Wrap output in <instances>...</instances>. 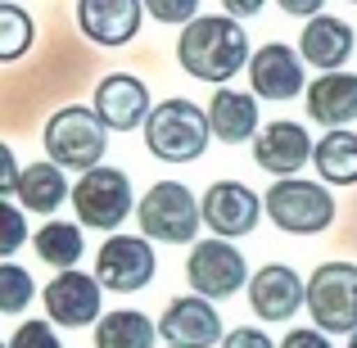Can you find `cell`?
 <instances>
[{
    "label": "cell",
    "instance_id": "cell-18",
    "mask_svg": "<svg viewBox=\"0 0 357 348\" xmlns=\"http://www.w3.org/2000/svg\"><path fill=\"white\" fill-rule=\"evenodd\" d=\"M353 45H357V32L344 23V18H335V14L307 18L303 36H298V54H303V63H312L317 73L344 68V63L353 59Z\"/></svg>",
    "mask_w": 357,
    "mask_h": 348
},
{
    "label": "cell",
    "instance_id": "cell-13",
    "mask_svg": "<svg viewBox=\"0 0 357 348\" xmlns=\"http://www.w3.org/2000/svg\"><path fill=\"white\" fill-rule=\"evenodd\" d=\"M199 213H204V227L222 240H240V235L258 231L262 222V199L249 190L244 181H213L199 199Z\"/></svg>",
    "mask_w": 357,
    "mask_h": 348
},
{
    "label": "cell",
    "instance_id": "cell-11",
    "mask_svg": "<svg viewBox=\"0 0 357 348\" xmlns=\"http://www.w3.org/2000/svg\"><path fill=\"white\" fill-rule=\"evenodd\" d=\"M244 294H249V308L258 321L280 326V321H294L298 308L307 303V280L285 262H267V267H258L249 276Z\"/></svg>",
    "mask_w": 357,
    "mask_h": 348
},
{
    "label": "cell",
    "instance_id": "cell-27",
    "mask_svg": "<svg viewBox=\"0 0 357 348\" xmlns=\"http://www.w3.org/2000/svg\"><path fill=\"white\" fill-rule=\"evenodd\" d=\"M23 244H27V213L18 209V204L0 199V258L18 253Z\"/></svg>",
    "mask_w": 357,
    "mask_h": 348
},
{
    "label": "cell",
    "instance_id": "cell-24",
    "mask_svg": "<svg viewBox=\"0 0 357 348\" xmlns=\"http://www.w3.org/2000/svg\"><path fill=\"white\" fill-rule=\"evenodd\" d=\"M32 249H36V258L50 262L54 271H68V267H77L86 240H82L77 222H45V227L32 235Z\"/></svg>",
    "mask_w": 357,
    "mask_h": 348
},
{
    "label": "cell",
    "instance_id": "cell-21",
    "mask_svg": "<svg viewBox=\"0 0 357 348\" xmlns=\"http://www.w3.org/2000/svg\"><path fill=\"white\" fill-rule=\"evenodd\" d=\"M14 195H18V209H23V213H41V218H50V213L73 195V186H68V176H63V167L54 163V158H36V163L23 167Z\"/></svg>",
    "mask_w": 357,
    "mask_h": 348
},
{
    "label": "cell",
    "instance_id": "cell-34",
    "mask_svg": "<svg viewBox=\"0 0 357 348\" xmlns=\"http://www.w3.org/2000/svg\"><path fill=\"white\" fill-rule=\"evenodd\" d=\"M262 5H267V0H222V14H231V18H253V14H262Z\"/></svg>",
    "mask_w": 357,
    "mask_h": 348
},
{
    "label": "cell",
    "instance_id": "cell-38",
    "mask_svg": "<svg viewBox=\"0 0 357 348\" xmlns=\"http://www.w3.org/2000/svg\"><path fill=\"white\" fill-rule=\"evenodd\" d=\"M353 5H357V0H353Z\"/></svg>",
    "mask_w": 357,
    "mask_h": 348
},
{
    "label": "cell",
    "instance_id": "cell-20",
    "mask_svg": "<svg viewBox=\"0 0 357 348\" xmlns=\"http://www.w3.org/2000/svg\"><path fill=\"white\" fill-rule=\"evenodd\" d=\"M208 127L222 145H244L258 136V96L236 86H218L208 100Z\"/></svg>",
    "mask_w": 357,
    "mask_h": 348
},
{
    "label": "cell",
    "instance_id": "cell-32",
    "mask_svg": "<svg viewBox=\"0 0 357 348\" xmlns=\"http://www.w3.org/2000/svg\"><path fill=\"white\" fill-rule=\"evenodd\" d=\"M18 176H23V167H18V158H14V149L0 140V199H9V195L18 190Z\"/></svg>",
    "mask_w": 357,
    "mask_h": 348
},
{
    "label": "cell",
    "instance_id": "cell-15",
    "mask_svg": "<svg viewBox=\"0 0 357 348\" xmlns=\"http://www.w3.org/2000/svg\"><path fill=\"white\" fill-rule=\"evenodd\" d=\"M312 145L317 140L307 136L303 122H289V118H276L267 127H258L253 136V163L271 176H298V167L312 163Z\"/></svg>",
    "mask_w": 357,
    "mask_h": 348
},
{
    "label": "cell",
    "instance_id": "cell-1",
    "mask_svg": "<svg viewBox=\"0 0 357 348\" xmlns=\"http://www.w3.org/2000/svg\"><path fill=\"white\" fill-rule=\"evenodd\" d=\"M249 32L231 14H199L176 36V63L213 86H227L236 73L249 68Z\"/></svg>",
    "mask_w": 357,
    "mask_h": 348
},
{
    "label": "cell",
    "instance_id": "cell-30",
    "mask_svg": "<svg viewBox=\"0 0 357 348\" xmlns=\"http://www.w3.org/2000/svg\"><path fill=\"white\" fill-rule=\"evenodd\" d=\"M222 348H276V344L262 326H236V331L222 335Z\"/></svg>",
    "mask_w": 357,
    "mask_h": 348
},
{
    "label": "cell",
    "instance_id": "cell-3",
    "mask_svg": "<svg viewBox=\"0 0 357 348\" xmlns=\"http://www.w3.org/2000/svg\"><path fill=\"white\" fill-rule=\"evenodd\" d=\"M41 140H45V154H50L63 172H91V167L105 163L109 127L100 122L96 109L68 105V109H54V114H50Z\"/></svg>",
    "mask_w": 357,
    "mask_h": 348
},
{
    "label": "cell",
    "instance_id": "cell-28",
    "mask_svg": "<svg viewBox=\"0 0 357 348\" xmlns=\"http://www.w3.org/2000/svg\"><path fill=\"white\" fill-rule=\"evenodd\" d=\"M9 348H63L54 321H23L14 335H9Z\"/></svg>",
    "mask_w": 357,
    "mask_h": 348
},
{
    "label": "cell",
    "instance_id": "cell-31",
    "mask_svg": "<svg viewBox=\"0 0 357 348\" xmlns=\"http://www.w3.org/2000/svg\"><path fill=\"white\" fill-rule=\"evenodd\" d=\"M276 348H335V344H331V335L317 331V326H294Z\"/></svg>",
    "mask_w": 357,
    "mask_h": 348
},
{
    "label": "cell",
    "instance_id": "cell-14",
    "mask_svg": "<svg viewBox=\"0 0 357 348\" xmlns=\"http://www.w3.org/2000/svg\"><path fill=\"white\" fill-rule=\"evenodd\" d=\"M249 86L258 100H294L307 91L303 77V54H294V45L285 41H267L249 54Z\"/></svg>",
    "mask_w": 357,
    "mask_h": 348
},
{
    "label": "cell",
    "instance_id": "cell-19",
    "mask_svg": "<svg viewBox=\"0 0 357 348\" xmlns=\"http://www.w3.org/2000/svg\"><path fill=\"white\" fill-rule=\"evenodd\" d=\"M307 118L331 127H353L357 122V73H321L317 82H307Z\"/></svg>",
    "mask_w": 357,
    "mask_h": 348
},
{
    "label": "cell",
    "instance_id": "cell-25",
    "mask_svg": "<svg viewBox=\"0 0 357 348\" xmlns=\"http://www.w3.org/2000/svg\"><path fill=\"white\" fill-rule=\"evenodd\" d=\"M32 41H36V18L18 0H5L0 5V63L23 59L32 50Z\"/></svg>",
    "mask_w": 357,
    "mask_h": 348
},
{
    "label": "cell",
    "instance_id": "cell-23",
    "mask_svg": "<svg viewBox=\"0 0 357 348\" xmlns=\"http://www.w3.org/2000/svg\"><path fill=\"white\" fill-rule=\"evenodd\" d=\"M158 344V321H149L136 308H118L96 321V348H154Z\"/></svg>",
    "mask_w": 357,
    "mask_h": 348
},
{
    "label": "cell",
    "instance_id": "cell-2",
    "mask_svg": "<svg viewBox=\"0 0 357 348\" xmlns=\"http://www.w3.org/2000/svg\"><path fill=\"white\" fill-rule=\"evenodd\" d=\"M208 140H213L208 109L190 105L181 96L154 105L145 118V149L158 163H195V158H204Z\"/></svg>",
    "mask_w": 357,
    "mask_h": 348
},
{
    "label": "cell",
    "instance_id": "cell-8",
    "mask_svg": "<svg viewBox=\"0 0 357 348\" xmlns=\"http://www.w3.org/2000/svg\"><path fill=\"white\" fill-rule=\"evenodd\" d=\"M185 280H190L195 294L213 298V303H227L231 294H240L249 285V262L231 240L208 235V240H195L190 258H185Z\"/></svg>",
    "mask_w": 357,
    "mask_h": 348
},
{
    "label": "cell",
    "instance_id": "cell-37",
    "mask_svg": "<svg viewBox=\"0 0 357 348\" xmlns=\"http://www.w3.org/2000/svg\"><path fill=\"white\" fill-rule=\"evenodd\" d=\"M0 5H5V0H0Z\"/></svg>",
    "mask_w": 357,
    "mask_h": 348
},
{
    "label": "cell",
    "instance_id": "cell-10",
    "mask_svg": "<svg viewBox=\"0 0 357 348\" xmlns=\"http://www.w3.org/2000/svg\"><path fill=\"white\" fill-rule=\"evenodd\" d=\"M41 303H45V317H50L54 326H68V331H77V326H96L100 308H105V285H100L91 271L82 267H68V271H54L50 285L41 289Z\"/></svg>",
    "mask_w": 357,
    "mask_h": 348
},
{
    "label": "cell",
    "instance_id": "cell-4",
    "mask_svg": "<svg viewBox=\"0 0 357 348\" xmlns=\"http://www.w3.org/2000/svg\"><path fill=\"white\" fill-rule=\"evenodd\" d=\"M136 222L145 240L158 244H195V235L204 227L199 199L190 195V186L181 181H154L136 199Z\"/></svg>",
    "mask_w": 357,
    "mask_h": 348
},
{
    "label": "cell",
    "instance_id": "cell-12",
    "mask_svg": "<svg viewBox=\"0 0 357 348\" xmlns=\"http://www.w3.org/2000/svg\"><path fill=\"white\" fill-rule=\"evenodd\" d=\"M158 340L167 348H213L222 344V312L204 294H181L158 317Z\"/></svg>",
    "mask_w": 357,
    "mask_h": 348
},
{
    "label": "cell",
    "instance_id": "cell-29",
    "mask_svg": "<svg viewBox=\"0 0 357 348\" xmlns=\"http://www.w3.org/2000/svg\"><path fill=\"white\" fill-rule=\"evenodd\" d=\"M145 9L154 23H172V27H185L190 18H199V0H145Z\"/></svg>",
    "mask_w": 357,
    "mask_h": 348
},
{
    "label": "cell",
    "instance_id": "cell-6",
    "mask_svg": "<svg viewBox=\"0 0 357 348\" xmlns=\"http://www.w3.org/2000/svg\"><path fill=\"white\" fill-rule=\"evenodd\" d=\"M262 209L285 235H321L335 222V195L321 181H298V176H280L267 195Z\"/></svg>",
    "mask_w": 357,
    "mask_h": 348
},
{
    "label": "cell",
    "instance_id": "cell-26",
    "mask_svg": "<svg viewBox=\"0 0 357 348\" xmlns=\"http://www.w3.org/2000/svg\"><path fill=\"white\" fill-rule=\"evenodd\" d=\"M36 298V280L27 267L0 258V317H18L27 303Z\"/></svg>",
    "mask_w": 357,
    "mask_h": 348
},
{
    "label": "cell",
    "instance_id": "cell-9",
    "mask_svg": "<svg viewBox=\"0 0 357 348\" xmlns=\"http://www.w3.org/2000/svg\"><path fill=\"white\" fill-rule=\"evenodd\" d=\"M158 258L149 249L145 235H109L96 253V280L114 294H140V289L154 280Z\"/></svg>",
    "mask_w": 357,
    "mask_h": 348
},
{
    "label": "cell",
    "instance_id": "cell-33",
    "mask_svg": "<svg viewBox=\"0 0 357 348\" xmlns=\"http://www.w3.org/2000/svg\"><path fill=\"white\" fill-rule=\"evenodd\" d=\"M276 5L285 9L289 18H317V14H321V5H326V0H276Z\"/></svg>",
    "mask_w": 357,
    "mask_h": 348
},
{
    "label": "cell",
    "instance_id": "cell-22",
    "mask_svg": "<svg viewBox=\"0 0 357 348\" xmlns=\"http://www.w3.org/2000/svg\"><path fill=\"white\" fill-rule=\"evenodd\" d=\"M312 167L331 186H357V131L331 127L312 145Z\"/></svg>",
    "mask_w": 357,
    "mask_h": 348
},
{
    "label": "cell",
    "instance_id": "cell-7",
    "mask_svg": "<svg viewBox=\"0 0 357 348\" xmlns=\"http://www.w3.org/2000/svg\"><path fill=\"white\" fill-rule=\"evenodd\" d=\"M307 317L326 335L357 331V262H321L307 276Z\"/></svg>",
    "mask_w": 357,
    "mask_h": 348
},
{
    "label": "cell",
    "instance_id": "cell-16",
    "mask_svg": "<svg viewBox=\"0 0 357 348\" xmlns=\"http://www.w3.org/2000/svg\"><path fill=\"white\" fill-rule=\"evenodd\" d=\"M91 109L100 114L109 131H136L145 127L149 118V86L136 77V73H109V77L96 82V100H91Z\"/></svg>",
    "mask_w": 357,
    "mask_h": 348
},
{
    "label": "cell",
    "instance_id": "cell-35",
    "mask_svg": "<svg viewBox=\"0 0 357 348\" xmlns=\"http://www.w3.org/2000/svg\"><path fill=\"white\" fill-rule=\"evenodd\" d=\"M344 348H357V331H353V335H349V344H344Z\"/></svg>",
    "mask_w": 357,
    "mask_h": 348
},
{
    "label": "cell",
    "instance_id": "cell-36",
    "mask_svg": "<svg viewBox=\"0 0 357 348\" xmlns=\"http://www.w3.org/2000/svg\"><path fill=\"white\" fill-rule=\"evenodd\" d=\"M0 348H9V344H0Z\"/></svg>",
    "mask_w": 357,
    "mask_h": 348
},
{
    "label": "cell",
    "instance_id": "cell-17",
    "mask_svg": "<svg viewBox=\"0 0 357 348\" xmlns=\"http://www.w3.org/2000/svg\"><path fill=\"white\" fill-rule=\"evenodd\" d=\"M145 18V0H77V27L86 41L118 50L140 32Z\"/></svg>",
    "mask_w": 357,
    "mask_h": 348
},
{
    "label": "cell",
    "instance_id": "cell-5",
    "mask_svg": "<svg viewBox=\"0 0 357 348\" xmlns=\"http://www.w3.org/2000/svg\"><path fill=\"white\" fill-rule=\"evenodd\" d=\"M73 213H77L82 227H96L114 235L122 222L136 213V190H131V176L122 167H91V172H77V186H73Z\"/></svg>",
    "mask_w": 357,
    "mask_h": 348
}]
</instances>
